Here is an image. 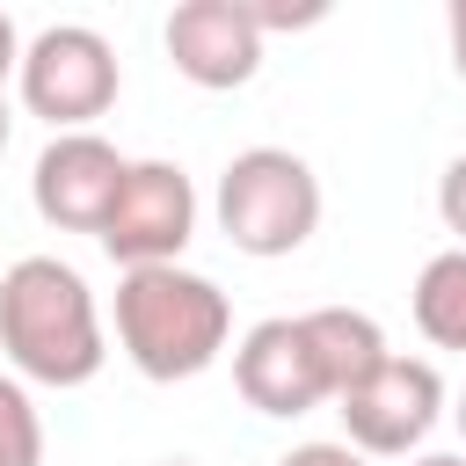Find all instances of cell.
Here are the masks:
<instances>
[{"instance_id":"7c38bea8","label":"cell","mask_w":466,"mask_h":466,"mask_svg":"<svg viewBox=\"0 0 466 466\" xmlns=\"http://www.w3.org/2000/svg\"><path fill=\"white\" fill-rule=\"evenodd\" d=\"M0 466H44V415L15 371H0Z\"/></svg>"},{"instance_id":"3957f363","label":"cell","mask_w":466,"mask_h":466,"mask_svg":"<svg viewBox=\"0 0 466 466\" xmlns=\"http://www.w3.org/2000/svg\"><path fill=\"white\" fill-rule=\"evenodd\" d=\"M211 211H218V233L240 255L277 262V255H299L320 233V175L291 146H248V153L226 160Z\"/></svg>"},{"instance_id":"6da1fadb","label":"cell","mask_w":466,"mask_h":466,"mask_svg":"<svg viewBox=\"0 0 466 466\" xmlns=\"http://www.w3.org/2000/svg\"><path fill=\"white\" fill-rule=\"evenodd\" d=\"M0 357L15 364V379L58 386V393H73L102 371V357H109L102 306L73 262L22 255L0 269Z\"/></svg>"},{"instance_id":"4fadbf2b","label":"cell","mask_w":466,"mask_h":466,"mask_svg":"<svg viewBox=\"0 0 466 466\" xmlns=\"http://www.w3.org/2000/svg\"><path fill=\"white\" fill-rule=\"evenodd\" d=\"M240 7H248V22L262 29V44H269V29H313V22L328 15L320 0H306V7H291V0H240Z\"/></svg>"},{"instance_id":"8fae6325","label":"cell","mask_w":466,"mask_h":466,"mask_svg":"<svg viewBox=\"0 0 466 466\" xmlns=\"http://www.w3.org/2000/svg\"><path fill=\"white\" fill-rule=\"evenodd\" d=\"M408 313L437 350H466V248H444V255L422 262V277L408 291Z\"/></svg>"},{"instance_id":"ba28073f","label":"cell","mask_w":466,"mask_h":466,"mask_svg":"<svg viewBox=\"0 0 466 466\" xmlns=\"http://www.w3.org/2000/svg\"><path fill=\"white\" fill-rule=\"evenodd\" d=\"M124 167L131 160L102 131H58L29 167V204L58 233H102V218H109V204L124 189Z\"/></svg>"},{"instance_id":"8992f818","label":"cell","mask_w":466,"mask_h":466,"mask_svg":"<svg viewBox=\"0 0 466 466\" xmlns=\"http://www.w3.org/2000/svg\"><path fill=\"white\" fill-rule=\"evenodd\" d=\"M197 233V189L175 160H131L124 167V189L102 218V255L124 262V269H153V262H182Z\"/></svg>"},{"instance_id":"5b68a950","label":"cell","mask_w":466,"mask_h":466,"mask_svg":"<svg viewBox=\"0 0 466 466\" xmlns=\"http://www.w3.org/2000/svg\"><path fill=\"white\" fill-rule=\"evenodd\" d=\"M335 415H342V444L350 451L408 459V451H422V437L444 415V379H437L430 357H386L364 386H350L335 400Z\"/></svg>"},{"instance_id":"277c9868","label":"cell","mask_w":466,"mask_h":466,"mask_svg":"<svg viewBox=\"0 0 466 466\" xmlns=\"http://www.w3.org/2000/svg\"><path fill=\"white\" fill-rule=\"evenodd\" d=\"M15 87H22V109L58 131H87L95 116H109L124 73H116V51L102 29L87 22H51L22 44V66H15Z\"/></svg>"},{"instance_id":"9c48e42d","label":"cell","mask_w":466,"mask_h":466,"mask_svg":"<svg viewBox=\"0 0 466 466\" xmlns=\"http://www.w3.org/2000/svg\"><path fill=\"white\" fill-rule=\"evenodd\" d=\"M160 36H167V58L189 87L226 95V87H248L262 73V29L248 22L240 0H182Z\"/></svg>"},{"instance_id":"ac0fdd59","label":"cell","mask_w":466,"mask_h":466,"mask_svg":"<svg viewBox=\"0 0 466 466\" xmlns=\"http://www.w3.org/2000/svg\"><path fill=\"white\" fill-rule=\"evenodd\" d=\"M408 466H466V451H415Z\"/></svg>"},{"instance_id":"5bb4252c","label":"cell","mask_w":466,"mask_h":466,"mask_svg":"<svg viewBox=\"0 0 466 466\" xmlns=\"http://www.w3.org/2000/svg\"><path fill=\"white\" fill-rule=\"evenodd\" d=\"M437 218H444V226L459 233V248H466V153L437 175Z\"/></svg>"},{"instance_id":"d6986e66","label":"cell","mask_w":466,"mask_h":466,"mask_svg":"<svg viewBox=\"0 0 466 466\" xmlns=\"http://www.w3.org/2000/svg\"><path fill=\"white\" fill-rule=\"evenodd\" d=\"M7 131H15V116H7V95H0V153H7Z\"/></svg>"},{"instance_id":"e0dca14e","label":"cell","mask_w":466,"mask_h":466,"mask_svg":"<svg viewBox=\"0 0 466 466\" xmlns=\"http://www.w3.org/2000/svg\"><path fill=\"white\" fill-rule=\"evenodd\" d=\"M15 66H22V36H15V15L0 7V80H7Z\"/></svg>"},{"instance_id":"9a60e30c","label":"cell","mask_w":466,"mask_h":466,"mask_svg":"<svg viewBox=\"0 0 466 466\" xmlns=\"http://www.w3.org/2000/svg\"><path fill=\"white\" fill-rule=\"evenodd\" d=\"M277 466H371V459L350 451V444H335V437H313V444H291Z\"/></svg>"},{"instance_id":"ffe728a7","label":"cell","mask_w":466,"mask_h":466,"mask_svg":"<svg viewBox=\"0 0 466 466\" xmlns=\"http://www.w3.org/2000/svg\"><path fill=\"white\" fill-rule=\"evenodd\" d=\"M451 415H459V437H466V393H459V408H451Z\"/></svg>"},{"instance_id":"44dd1931","label":"cell","mask_w":466,"mask_h":466,"mask_svg":"<svg viewBox=\"0 0 466 466\" xmlns=\"http://www.w3.org/2000/svg\"><path fill=\"white\" fill-rule=\"evenodd\" d=\"M153 466H197V459H153Z\"/></svg>"},{"instance_id":"7a4b0ae2","label":"cell","mask_w":466,"mask_h":466,"mask_svg":"<svg viewBox=\"0 0 466 466\" xmlns=\"http://www.w3.org/2000/svg\"><path fill=\"white\" fill-rule=\"evenodd\" d=\"M233 335V299L182 262H153V269H124L116 277V350L131 357L138 379L175 386L218 364Z\"/></svg>"},{"instance_id":"2e32d148","label":"cell","mask_w":466,"mask_h":466,"mask_svg":"<svg viewBox=\"0 0 466 466\" xmlns=\"http://www.w3.org/2000/svg\"><path fill=\"white\" fill-rule=\"evenodd\" d=\"M444 29H451V66H459V80H466V0H451Z\"/></svg>"},{"instance_id":"52a82bcc","label":"cell","mask_w":466,"mask_h":466,"mask_svg":"<svg viewBox=\"0 0 466 466\" xmlns=\"http://www.w3.org/2000/svg\"><path fill=\"white\" fill-rule=\"evenodd\" d=\"M233 386H240V400H248L255 415H284V422H291V415H313L320 400H335L306 313H269V320H255V328L240 335V350H233Z\"/></svg>"},{"instance_id":"30bf717a","label":"cell","mask_w":466,"mask_h":466,"mask_svg":"<svg viewBox=\"0 0 466 466\" xmlns=\"http://www.w3.org/2000/svg\"><path fill=\"white\" fill-rule=\"evenodd\" d=\"M306 328H313V350H320V364H328L335 400H342L350 386H364V379L393 357V350H386V328H379L371 313H357V306H313Z\"/></svg>"}]
</instances>
